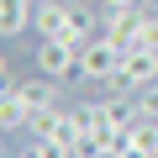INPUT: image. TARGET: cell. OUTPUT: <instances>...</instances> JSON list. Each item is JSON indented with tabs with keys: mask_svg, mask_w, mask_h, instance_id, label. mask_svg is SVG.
I'll use <instances>...</instances> for the list:
<instances>
[{
	"mask_svg": "<svg viewBox=\"0 0 158 158\" xmlns=\"http://www.w3.org/2000/svg\"><path fill=\"white\" fill-rule=\"evenodd\" d=\"M32 127V106L21 100V90H0V132H27Z\"/></svg>",
	"mask_w": 158,
	"mask_h": 158,
	"instance_id": "obj_7",
	"label": "cell"
},
{
	"mask_svg": "<svg viewBox=\"0 0 158 158\" xmlns=\"http://www.w3.org/2000/svg\"><path fill=\"white\" fill-rule=\"evenodd\" d=\"M116 85L132 90V95H142L148 85H158V53H153V48H127V53H121V74H116Z\"/></svg>",
	"mask_w": 158,
	"mask_h": 158,
	"instance_id": "obj_3",
	"label": "cell"
},
{
	"mask_svg": "<svg viewBox=\"0 0 158 158\" xmlns=\"http://www.w3.org/2000/svg\"><path fill=\"white\" fill-rule=\"evenodd\" d=\"M137 116H148V121H158V85H148V90L137 95Z\"/></svg>",
	"mask_w": 158,
	"mask_h": 158,
	"instance_id": "obj_10",
	"label": "cell"
},
{
	"mask_svg": "<svg viewBox=\"0 0 158 158\" xmlns=\"http://www.w3.org/2000/svg\"><path fill=\"white\" fill-rule=\"evenodd\" d=\"M137 6H142V11H153V16H158V0H137Z\"/></svg>",
	"mask_w": 158,
	"mask_h": 158,
	"instance_id": "obj_13",
	"label": "cell"
},
{
	"mask_svg": "<svg viewBox=\"0 0 158 158\" xmlns=\"http://www.w3.org/2000/svg\"><path fill=\"white\" fill-rule=\"evenodd\" d=\"M95 158H106V153H95Z\"/></svg>",
	"mask_w": 158,
	"mask_h": 158,
	"instance_id": "obj_15",
	"label": "cell"
},
{
	"mask_svg": "<svg viewBox=\"0 0 158 158\" xmlns=\"http://www.w3.org/2000/svg\"><path fill=\"white\" fill-rule=\"evenodd\" d=\"M137 32H142V6H121V11H106V32L116 48H137Z\"/></svg>",
	"mask_w": 158,
	"mask_h": 158,
	"instance_id": "obj_5",
	"label": "cell"
},
{
	"mask_svg": "<svg viewBox=\"0 0 158 158\" xmlns=\"http://www.w3.org/2000/svg\"><path fill=\"white\" fill-rule=\"evenodd\" d=\"M116 158H153V153H142V148H127V142H121V153H116Z\"/></svg>",
	"mask_w": 158,
	"mask_h": 158,
	"instance_id": "obj_12",
	"label": "cell"
},
{
	"mask_svg": "<svg viewBox=\"0 0 158 158\" xmlns=\"http://www.w3.org/2000/svg\"><path fill=\"white\" fill-rule=\"evenodd\" d=\"M32 11L37 0H0V37H21L32 27Z\"/></svg>",
	"mask_w": 158,
	"mask_h": 158,
	"instance_id": "obj_8",
	"label": "cell"
},
{
	"mask_svg": "<svg viewBox=\"0 0 158 158\" xmlns=\"http://www.w3.org/2000/svg\"><path fill=\"white\" fill-rule=\"evenodd\" d=\"M69 6H85V0H69Z\"/></svg>",
	"mask_w": 158,
	"mask_h": 158,
	"instance_id": "obj_14",
	"label": "cell"
},
{
	"mask_svg": "<svg viewBox=\"0 0 158 158\" xmlns=\"http://www.w3.org/2000/svg\"><path fill=\"white\" fill-rule=\"evenodd\" d=\"M11 85H16V79H11V58L0 53V90H11Z\"/></svg>",
	"mask_w": 158,
	"mask_h": 158,
	"instance_id": "obj_11",
	"label": "cell"
},
{
	"mask_svg": "<svg viewBox=\"0 0 158 158\" xmlns=\"http://www.w3.org/2000/svg\"><path fill=\"white\" fill-rule=\"evenodd\" d=\"M153 158H158V153H153Z\"/></svg>",
	"mask_w": 158,
	"mask_h": 158,
	"instance_id": "obj_16",
	"label": "cell"
},
{
	"mask_svg": "<svg viewBox=\"0 0 158 158\" xmlns=\"http://www.w3.org/2000/svg\"><path fill=\"white\" fill-rule=\"evenodd\" d=\"M121 53H127V48H116L111 37L85 42V48H79V79H85V85H116V74H121Z\"/></svg>",
	"mask_w": 158,
	"mask_h": 158,
	"instance_id": "obj_1",
	"label": "cell"
},
{
	"mask_svg": "<svg viewBox=\"0 0 158 158\" xmlns=\"http://www.w3.org/2000/svg\"><path fill=\"white\" fill-rule=\"evenodd\" d=\"M16 90H21V100H27L32 111H48V106H63V100H58V79H48V74H32V79H16Z\"/></svg>",
	"mask_w": 158,
	"mask_h": 158,
	"instance_id": "obj_6",
	"label": "cell"
},
{
	"mask_svg": "<svg viewBox=\"0 0 158 158\" xmlns=\"http://www.w3.org/2000/svg\"><path fill=\"white\" fill-rule=\"evenodd\" d=\"M32 63H37V74L58 79V85L79 79V48H69V42H58V37H42L37 53H32Z\"/></svg>",
	"mask_w": 158,
	"mask_h": 158,
	"instance_id": "obj_2",
	"label": "cell"
},
{
	"mask_svg": "<svg viewBox=\"0 0 158 158\" xmlns=\"http://www.w3.org/2000/svg\"><path fill=\"white\" fill-rule=\"evenodd\" d=\"M69 27H74V6L69 0H37V11H32V32L37 37H58L63 42Z\"/></svg>",
	"mask_w": 158,
	"mask_h": 158,
	"instance_id": "obj_4",
	"label": "cell"
},
{
	"mask_svg": "<svg viewBox=\"0 0 158 158\" xmlns=\"http://www.w3.org/2000/svg\"><path fill=\"white\" fill-rule=\"evenodd\" d=\"M121 142H127V148H142V153H158V121L137 116V121L121 132Z\"/></svg>",
	"mask_w": 158,
	"mask_h": 158,
	"instance_id": "obj_9",
	"label": "cell"
}]
</instances>
